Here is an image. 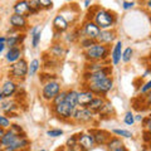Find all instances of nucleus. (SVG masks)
Returning <instances> with one entry per match:
<instances>
[{
	"label": "nucleus",
	"instance_id": "13",
	"mask_svg": "<svg viewBox=\"0 0 151 151\" xmlns=\"http://www.w3.org/2000/svg\"><path fill=\"white\" fill-rule=\"evenodd\" d=\"M94 94L86 89V91H81L78 92V97H77V106H81V107H87L89 105V102L93 100Z\"/></svg>",
	"mask_w": 151,
	"mask_h": 151
},
{
	"label": "nucleus",
	"instance_id": "44",
	"mask_svg": "<svg viewBox=\"0 0 151 151\" xmlns=\"http://www.w3.org/2000/svg\"><path fill=\"white\" fill-rule=\"evenodd\" d=\"M5 43H0V53H3L4 52V49H5Z\"/></svg>",
	"mask_w": 151,
	"mask_h": 151
},
{
	"label": "nucleus",
	"instance_id": "14",
	"mask_svg": "<svg viewBox=\"0 0 151 151\" xmlns=\"http://www.w3.org/2000/svg\"><path fill=\"white\" fill-rule=\"evenodd\" d=\"M18 137H20V135L15 134L13 130H8V131H5V134L3 135V137L0 139V146H1V147H8V146H10Z\"/></svg>",
	"mask_w": 151,
	"mask_h": 151
},
{
	"label": "nucleus",
	"instance_id": "28",
	"mask_svg": "<svg viewBox=\"0 0 151 151\" xmlns=\"http://www.w3.org/2000/svg\"><path fill=\"white\" fill-rule=\"evenodd\" d=\"M50 53L53 54L54 57H58V58H60V57H63L64 53H65V50L63 49V47L60 45V44H55L52 47V49H50Z\"/></svg>",
	"mask_w": 151,
	"mask_h": 151
},
{
	"label": "nucleus",
	"instance_id": "9",
	"mask_svg": "<svg viewBox=\"0 0 151 151\" xmlns=\"http://www.w3.org/2000/svg\"><path fill=\"white\" fill-rule=\"evenodd\" d=\"M83 32H84V34H86L87 38H89V39H93V40H97L98 34H100L101 29L96 25V23H94V22L87 20L86 23H84V25H83Z\"/></svg>",
	"mask_w": 151,
	"mask_h": 151
},
{
	"label": "nucleus",
	"instance_id": "24",
	"mask_svg": "<svg viewBox=\"0 0 151 151\" xmlns=\"http://www.w3.org/2000/svg\"><path fill=\"white\" fill-rule=\"evenodd\" d=\"M24 35H10L9 38H6V42H5V45H8L9 48H13V47H18L20 42H23L24 39Z\"/></svg>",
	"mask_w": 151,
	"mask_h": 151
},
{
	"label": "nucleus",
	"instance_id": "54",
	"mask_svg": "<svg viewBox=\"0 0 151 151\" xmlns=\"http://www.w3.org/2000/svg\"><path fill=\"white\" fill-rule=\"evenodd\" d=\"M146 1H149V0H146Z\"/></svg>",
	"mask_w": 151,
	"mask_h": 151
},
{
	"label": "nucleus",
	"instance_id": "3",
	"mask_svg": "<svg viewBox=\"0 0 151 151\" xmlns=\"http://www.w3.org/2000/svg\"><path fill=\"white\" fill-rule=\"evenodd\" d=\"M28 68H29V65H28L27 60L20 58L19 60H17V62L12 63L9 73H10L12 77H14V78L23 79V78H25V76L28 74Z\"/></svg>",
	"mask_w": 151,
	"mask_h": 151
},
{
	"label": "nucleus",
	"instance_id": "15",
	"mask_svg": "<svg viewBox=\"0 0 151 151\" xmlns=\"http://www.w3.org/2000/svg\"><path fill=\"white\" fill-rule=\"evenodd\" d=\"M93 136V140H94V144H98V145H106L108 142V140L111 139L110 134L107 131H103V130H96V131H92Z\"/></svg>",
	"mask_w": 151,
	"mask_h": 151
},
{
	"label": "nucleus",
	"instance_id": "10",
	"mask_svg": "<svg viewBox=\"0 0 151 151\" xmlns=\"http://www.w3.org/2000/svg\"><path fill=\"white\" fill-rule=\"evenodd\" d=\"M77 145L82 149V151H88L94 146V140L92 135L88 134H82L77 137Z\"/></svg>",
	"mask_w": 151,
	"mask_h": 151
},
{
	"label": "nucleus",
	"instance_id": "37",
	"mask_svg": "<svg viewBox=\"0 0 151 151\" xmlns=\"http://www.w3.org/2000/svg\"><path fill=\"white\" fill-rule=\"evenodd\" d=\"M47 135L49 136V137H58V136L63 135V131L59 130V129H55V130H49L47 132Z\"/></svg>",
	"mask_w": 151,
	"mask_h": 151
},
{
	"label": "nucleus",
	"instance_id": "49",
	"mask_svg": "<svg viewBox=\"0 0 151 151\" xmlns=\"http://www.w3.org/2000/svg\"><path fill=\"white\" fill-rule=\"evenodd\" d=\"M89 4H91V0H86V1H84V6L88 8V6H89Z\"/></svg>",
	"mask_w": 151,
	"mask_h": 151
},
{
	"label": "nucleus",
	"instance_id": "2",
	"mask_svg": "<svg viewBox=\"0 0 151 151\" xmlns=\"http://www.w3.org/2000/svg\"><path fill=\"white\" fill-rule=\"evenodd\" d=\"M108 55V47L101 43H96L86 50L87 59L92 60V62H100L103 60Z\"/></svg>",
	"mask_w": 151,
	"mask_h": 151
},
{
	"label": "nucleus",
	"instance_id": "51",
	"mask_svg": "<svg viewBox=\"0 0 151 151\" xmlns=\"http://www.w3.org/2000/svg\"><path fill=\"white\" fill-rule=\"evenodd\" d=\"M3 98H4V97L1 96V93H0V102H1V101H3Z\"/></svg>",
	"mask_w": 151,
	"mask_h": 151
},
{
	"label": "nucleus",
	"instance_id": "21",
	"mask_svg": "<svg viewBox=\"0 0 151 151\" xmlns=\"http://www.w3.org/2000/svg\"><path fill=\"white\" fill-rule=\"evenodd\" d=\"M53 25H54V29L57 32L62 33V32H65L68 29V22L64 19V17L62 15H57L53 20Z\"/></svg>",
	"mask_w": 151,
	"mask_h": 151
},
{
	"label": "nucleus",
	"instance_id": "1",
	"mask_svg": "<svg viewBox=\"0 0 151 151\" xmlns=\"http://www.w3.org/2000/svg\"><path fill=\"white\" fill-rule=\"evenodd\" d=\"M93 18H94L96 25L100 28V29H110V28L113 27V24H115V22H116L115 15H113L111 12L105 10V9H97Z\"/></svg>",
	"mask_w": 151,
	"mask_h": 151
},
{
	"label": "nucleus",
	"instance_id": "20",
	"mask_svg": "<svg viewBox=\"0 0 151 151\" xmlns=\"http://www.w3.org/2000/svg\"><path fill=\"white\" fill-rule=\"evenodd\" d=\"M28 144H29V141H28L27 139H24V136H20V137H18L10 146L4 147V149H5V151H18V150H20L23 147H25Z\"/></svg>",
	"mask_w": 151,
	"mask_h": 151
},
{
	"label": "nucleus",
	"instance_id": "8",
	"mask_svg": "<svg viewBox=\"0 0 151 151\" xmlns=\"http://www.w3.org/2000/svg\"><path fill=\"white\" fill-rule=\"evenodd\" d=\"M72 117L77 122H89V121H92V119H93V112L89 111L87 107L76 108V111H74Z\"/></svg>",
	"mask_w": 151,
	"mask_h": 151
},
{
	"label": "nucleus",
	"instance_id": "46",
	"mask_svg": "<svg viewBox=\"0 0 151 151\" xmlns=\"http://www.w3.org/2000/svg\"><path fill=\"white\" fill-rule=\"evenodd\" d=\"M5 42H6V38L3 37V35H0V43H5Z\"/></svg>",
	"mask_w": 151,
	"mask_h": 151
},
{
	"label": "nucleus",
	"instance_id": "30",
	"mask_svg": "<svg viewBox=\"0 0 151 151\" xmlns=\"http://www.w3.org/2000/svg\"><path fill=\"white\" fill-rule=\"evenodd\" d=\"M38 69H39V60H38V59H33L30 62L29 68H28V74L32 77V76H34L37 73Z\"/></svg>",
	"mask_w": 151,
	"mask_h": 151
},
{
	"label": "nucleus",
	"instance_id": "4",
	"mask_svg": "<svg viewBox=\"0 0 151 151\" xmlns=\"http://www.w3.org/2000/svg\"><path fill=\"white\" fill-rule=\"evenodd\" d=\"M113 86V81L111 77H106L100 82L88 83V91H91L93 94H105L107 93Z\"/></svg>",
	"mask_w": 151,
	"mask_h": 151
},
{
	"label": "nucleus",
	"instance_id": "38",
	"mask_svg": "<svg viewBox=\"0 0 151 151\" xmlns=\"http://www.w3.org/2000/svg\"><path fill=\"white\" fill-rule=\"evenodd\" d=\"M93 44H96V40H93V39H89V38H87V39H83L82 40V47L83 48H89V47H92Z\"/></svg>",
	"mask_w": 151,
	"mask_h": 151
},
{
	"label": "nucleus",
	"instance_id": "36",
	"mask_svg": "<svg viewBox=\"0 0 151 151\" xmlns=\"http://www.w3.org/2000/svg\"><path fill=\"white\" fill-rule=\"evenodd\" d=\"M38 3H39L42 9H50L52 6H53L52 0H38Z\"/></svg>",
	"mask_w": 151,
	"mask_h": 151
},
{
	"label": "nucleus",
	"instance_id": "27",
	"mask_svg": "<svg viewBox=\"0 0 151 151\" xmlns=\"http://www.w3.org/2000/svg\"><path fill=\"white\" fill-rule=\"evenodd\" d=\"M77 97H78L77 91H68L67 97H65V102H68V103H70V105L77 107Z\"/></svg>",
	"mask_w": 151,
	"mask_h": 151
},
{
	"label": "nucleus",
	"instance_id": "32",
	"mask_svg": "<svg viewBox=\"0 0 151 151\" xmlns=\"http://www.w3.org/2000/svg\"><path fill=\"white\" fill-rule=\"evenodd\" d=\"M132 53H134V50H132L131 48H126L124 52H122V57H121V59L124 60V62H130L131 58H132Z\"/></svg>",
	"mask_w": 151,
	"mask_h": 151
},
{
	"label": "nucleus",
	"instance_id": "22",
	"mask_svg": "<svg viewBox=\"0 0 151 151\" xmlns=\"http://www.w3.org/2000/svg\"><path fill=\"white\" fill-rule=\"evenodd\" d=\"M42 29H43V27H42V25H37V27H34L30 30V34H32V45L34 47V48H37L38 44H39V42H40Z\"/></svg>",
	"mask_w": 151,
	"mask_h": 151
},
{
	"label": "nucleus",
	"instance_id": "50",
	"mask_svg": "<svg viewBox=\"0 0 151 151\" xmlns=\"http://www.w3.org/2000/svg\"><path fill=\"white\" fill-rule=\"evenodd\" d=\"M115 151H127V149H126V147H124V146H122V147L117 149V150H115Z\"/></svg>",
	"mask_w": 151,
	"mask_h": 151
},
{
	"label": "nucleus",
	"instance_id": "6",
	"mask_svg": "<svg viewBox=\"0 0 151 151\" xmlns=\"http://www.w3.org/2000/svg\"><path fill=\"white\" fill-rule=\"evenodd\" d=\"M59 92H60V84L57 81H48L43 87L42 96H43L45 101H53V98Z\"/></svg>",
	"mask_w": 151,
	"mask_h": 151
},
{
	"label": "nucleus",
	"instance_id": "34",
	"mask_svg": "<svg viewBox=\"0 0 151 151\" xmlns=\"http://www.w3.org/2000/svg\"><path fill=\"white\" fill-rule=\"evenodd\" d=\"M10 120L8 119L6 116H0V127L4 130H8L9 127H10Z\"/></svg>",
	"mask_w": 151,
	"mask_h": 151
},
{
	"label": "nucleus",
	"instance_id": "33",
	"mask_svg": "<svg viewBox=\"0 0 151 151\" xmlns=\"http://www.w3.org/2000/svg\"><path fill=\"white\" fill-rule=\"evenodd\" d=\"M112 132L115 135L117 136H122V137H132V134L130 131H127V130H121V129H115V130H112Z\"/></svg>",
	"mask_w": 151,
	"mask_h": 151
},
{
	"label": "nucleus",
	"instance_id": "16",
	"mask_svg": "<svg viewBox=\"0 0 151 151\" xmlns=\"http://www.w3.org/2000/svg\"><path fill=\"white\" fill-rule=\"evenodd\" d=\"M116 38V33L113 30H110V29H102L98 34V38L97 40L100 42L101 44H108V43H112Z\"/></svg>",
	"mask_w": 151,
	"mask_h": 151
},
{
	"label": "nucleus",
	"instance_id": "45",
	"mask_svg": "<svg viewBox=\"0 0 151 151\" xmlns=\"http://www.w3.org/2000/svg\"><path fill=\"white\" fill-rule=\"evenodd\" d=\"M146 8H147L149 10H151V0H149V1H146Z\"/></svg>",
	"mask_w": 151,
	"mask_h": 151
},
{
	"label": "nucleus",
	"instance_id": "41",
	"mask_svg": "<svg viewBox=\"0 0 151 151\" xmlns=\"http://www.w3.org/2000/svg\"><path fill=\"white\" fill-rule=\"evenodd\" d=\"M144 124H145V126H146V127H147V131H150V132H151V117H149V119H146Z\"/></svg>",
	"mask_w": 151,
	"mask_h": 151
},
{
	"label": "nucleus",
	"instance_id": "43",
	"mask_svg": "<svg viewBox=\"0 0 151 151\" xmlns=\"http://www.w3.org/2000/svg\"><path fill=\"white\" fill-rule=\"evenodd\" d=\"M145 101H146V103H147V106L151 107V89H150V92L147 93V96L145 97Z\"/></svg>",
	"mask_w": 151,
	"mask_h": 151
},
{
	"label": "nucleus",
	"instance_id": "39",
	"mask_svg": "<svg viewBox=\"0 0 151 151\" xmlns=\"http://www.w3.org/2000/svg\"><path fill=\"white\" fill-rule=\"evenodd\" d=\"M67 146L69 149H74L76 146H78L77 145V136H72V137L67 141Z\"/></svg>",
	"mask_w": 151,
	"mask_h": 151
},
{
	"label": "nucleus",
	"instance_id": "42",
	"mask_svg": "<svg viewBox=\"0 0 151 151\" xmlns=\"http://www.w3.org/2000/svg\"><path fill=\"white\" fill-rule=\"evenodd\" d=\"M122 6H124V9H130V8L134 6V3H132V1H124Z\"/></svg>",
	"mask_w": 151,
	"mask_h": 151
},
{
	"label": "nucleus",
	"instance_id": "52",
	"mask_svg": "<svg viewBox=\"0 0 151 151\" xmlns=\"http://www.w3.org/2000/svg\"><path fill=\"white\" fill-rule=\"evenodd\" d=\"M39 151H45V150H39Z\"/></svg>",
	"mask_w": 151,
	"mask_h": 151
},
{
	"label": "nucleus",
	"instance_id": "31",
	"mask_svg": "<svg viewBox=\"0 0 151 151\" xmlns=\"http://www.w3.org/2000/svg\"><path fill=\"white\" fill-rule=\"evenodd\" d=\"M65 97H67V92L63 91V92H59L57 96L53 98V106H57L62 102H65Z\"/></svg>",
	"mask_w": 151,
	"mask_h": 151
},
{
	"label": "nucleus",
	"instance_id": "11",
	"mask_svg": "<svg viewBox=\"0 0 151 151\" xmlns=\"http://www.w3.org/2000/svg\"><path fill=\"white\" fill-rule=\"evenodd\" d=\"M17 92V83L12 81V79H8L3 83L1 89H0V93L4 98H10L12 96H14Z\"/></svg>",
	"mask_w": 151,
	"mask_h": 151
},
{
	"label": "nucleus",
	"instance_id": "26",
	"mask_svg": "<svg viewBox=\"0 0 151 151\" xmlns=\"http://www.w3.org/2000/svg\"><path fill=\"white\" fill-rule=\"evenodd\" d=\"M1 110L4 112L9 113V115H12L10 117H14L13 112L17 110V105H15V102H13V101H6V102H4V105L1 106Z\"/></svg>",
	"mask_w": 151,
	"mask_h": 151
},
{
	"label": "nucleus",
	"instance_id": "40",
	"mask_svg": "<svg viewBox=\"0 0 151 151\" xmlns=\"http://www.w3.org/2000/svg\"><path fill=\"white\" fill-rule=\"evenodd\" d=\"M151 89V81H149V82H146L142 87H141V93H145V92H147V91H150Z\"/></svg>",
	"mask_w": 151,
	"mask_h": 151
},
{
	"label": "nucleus",
	"instance_id": "53",
	"mask_svg": "<svg viewBox=\"0 0 151 151\" xmlns=\"http://www.w3.org/2000/svg\"><path fill=\"white\" fill-rule=\"evenodd\" d=\"M144 151H147V150H144Z\"/></svg>",
	"mask_w": 151,
	"mask_h": 151
},
{
	"label": "nucleus",
	"instance_id": "47",
	"mask_svg": "<svg viewBox=\"0 0 151 151\" xmlns=\"http://www.w3.org/2000/svg\"><path fill=\"white\" fill-rule=\"evenodd\" d=\"M4 134H5V130H4V129H1V127H0V139L3 137V135H4Z\"/></svg>",
	"mask_w": 151,
	"mask_h": 151
},
{
	"label": "nucleus",
	"instance_id": "7",
	"mask_svg": "<svg viewBox=\"0 0 151 151\" xmlns=\"http://www.w3.org/2000/svg\"><path fill=\"white\" fill-rule=\"evenodd\" d=\"M112 73V69L110 67H103L100 70H96V72H89L84 76V78L88 81V83H96L100 82L102 79H105L106 77H110Z\"/></svg>",
	"mask_w": 151,
	"mask_h": 151
},
{
	"label": "nucleus",
	"instance_id": "25",
	"mask_svg": "<svg viewBox=\"0 0 151 151\" xmlns=\"http://www.w3.org/2000/svg\"><path fill=\"white\" fill-rule=\"evenodd\" d=\"M106 145H107V149L110 151H115L117 149L122 147V146H124V142H122L121 139H119V137H113V139L108 140V142Z\"/></svg>",
	"mask_w": 151,
	"mask_h": 151
},
{
	"label": "nucleus",
	"instance_id": "18",
	"mask_svg": "<svg viewBox=\"0 0 151 151\" xmlns=\"http://www.w3.org/2000/svg\"><path fill=\"white\" fill-rule=\"evenodd\" d=\"M105 98H102V97H93V100L89 102V105L87 106V108L89 111H92V112H100L103 106H105Z\"/></svg>",
	"mask_w": 151,
	"mask_h": 151
},
{
	"label": "nucleus",
	"instance_id": "5",
	"mask_svg": "<svg viewBox=\"0 0 151 151\" xmlns=\"http://www.w3.org/2000/svg\"><path fill=\"white\" fill-rule=\"evenodd\" d=\"M53 110H54V113L59 117V119L68 120L73 116V113L76 111V106L70 105L68 102H62L57 106H53Z\"/></svg>",
	"mask_w": 151,
	"mask_h": 151
},
{
	"label": "nucleus",
	"instance_id": "48",
	"mask_svg": "<svg viewBox=\"0 0 151 151\" xmlns=\"http://www.w3.org/2000/svg\"><path fill=\"white\" fill-rule=\"evenodd\" d=\"M135 120H136V121H142V116H141V115H137V116L135 117Z\"/></svg>",
	"mask_w": 151,
	"mask_h": 151
},
{
	"label": "nucleus",
	"instance_id": "12",
	"mask_svg": "<svg viewBox=\"0 0 151 151\" xmlns=\"http://www.w3.org/2000/svg\"><path fill=\"white\" fill-rule=\"evenodd\" d=\"M14 13L19 14L23 17H29L30 10H29V0H18L14 4Z\"/></svg>",
	"mask_w": 151,
	"mask_h": 151
},
{
	"label": "nucleus",
	"instance_id": "55",
	"mask_svg": "<svg viewBox=\"0 0 151 151\" xmlns=\"http://www.w3.org/2000/svg\"><path fill=\"white\" fill-rule=\"evenodd\" d=\"M0 89H1V88H0Z\"/></svg>",
	"mask_w": 151,
	"mask_h": 151
},
{
	"label": "nucleus",
	"instance_id": "19",
	"mask_svg": "<svg viewBox=\"0 0 151 151\" xmlns=\"http://www.w3.org/2000/svg\"><path fill=\"white\" fill-rule=\"evenodd\" d=\"M20 55H22V49L19 47H13V48H9V50L6 52L5 59L9 63H14L20 59Z\"/></svg>",
	"mask_w": 151,
	"mask_h": 151
},
{
	"label": "nucleus",
	"instance_id": "17",
	"mask_svg": "<svg viewBox=\"0 0 151 151\" xmlns=\"http://www.w3.org/2000/svg\"><path fill=\"white\" fill-rule=\"evenodd\" d=\"M10 24H12V27L14 28V29H25L27 25H28L27 18L14 13L10 17Z\"/></svg>",
	"mask_w": 151,
	"mask_h": 151
},
{
	"label": "nucleus",
	"instance_id": "29",
	"mask_svg": "<svg viewBox=\"0 0 151 151\" xmlns=\"http://www.w3.org/2000/svg\"><path fill=\"white\" fill-rule=\"evenodd\" d=\"M29 10H30V15L39 13L42 10V6L39 5L38 0H29Z\"/></svg>",
	"mask_w": 151,
	"mask_h": 151
},
{
	"label": "nucleus",
	"instance_id": "35",
	"mask_svg": "<svg viewBox=\"0 0 151 151\" xmlns=\"http://www.w3.org/2000/svg\"><path fill=\"white\" fill-rule=\"evenodd\" d=\"M134 122H135V117H134V115H132V112L129 111L125 115V124L129 125V126H132L134 125Z\"/></svg>",
	"mask_w": 151,
	"mask_h": 151
},
{
	"label": "nucleus",
	"instance_id": "23",
	"mask_svg": "<svg viewBox=\"0 0 151 151\" xmlns=\"http://www.w3.org/2000/svg\"><path fill=\"white\" fill-rule=\"evenodd\" d=\"M121 57H122V42H117L115 48L112 50V63L113 65H117L119 62L121 60Z\"/></svg>",
	"mask_w": 151,
	"mask_h": 151
}]
</instances>
